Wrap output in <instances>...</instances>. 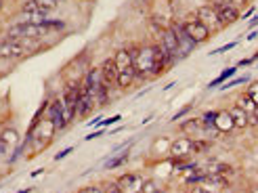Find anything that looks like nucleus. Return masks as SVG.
I'll return each instance as SVG.
<instances>
[{"mask_svg": "<svg viewBox=\"0 0 258 193\" xmlns=\"http://www.w3.org/2000/svg\"><path fill=\"white\" fill-rule=\"evenodd\" d=\"M131 59H133V68L137 72L139 78H153V70H156V61H153V48L151 44H131Z\"/></svg>", "mask_w": 258, "mask_h": 193, "instance_id": "obj_1", "label": "nucleus"}, {"mask_svg": "<svg viewBox=\"0 0 258 193\" xmlns=\"http://www.w3.org/2000/svg\"><path fill=\"white\" fill-rule=\"evenodd\" d=\"M25 135L32 137V143H34V147H36L34 153H40L44 147H48L50 143H53V139H55V135H57V128H55L53 120H50L48 115H46V118H42L40 122H38V126L34 128V131H28Z\"/></svg>", "mask_w": 258, "mask_h": 193, "instance_id": "obj_2", "label": "nucleus"}, {"mask_svg": "<svg viewBox=\"0 0 258 193\" xmlns=\"http://www.w3.org/2000/svg\"><path fill=\"white\" fill-rule=\"evenodd\" d=\"M46 115L53 120L57 133H63L74 122V118L70 115V111L66 107V101H63V97H57V99H53L48 103V105H46Z\"/></svg>", "mask_w": 258, "mask_h": 193, "instance_id": "obj_3", "label": "nucleus"}, {"mask_svg": "<svg viewBox=\"0 0 258 193\" xmlns=\"http://www.w3.org/2000/svg\"><path fill=\"white\" fill-rule=\"evenodd\" d=\"M180 23H183L185 34H187L196 44H204V42H208V40H210L212 32L206 28V25H204L196 15H193V17H187L185 21H180Z\"/></svg>", "mask_w": 258, "mask_h": 193, "instance_id": "obj_4", "label": "nucleus"}, {"mask_svg": "<svg viewBox=\"0 0 258 193\" xmlns=\"http://www.w3.org/2000/svg\"><path fill=\"white\" fill-rule=\"evenodd\" d=\"M208 5H212V7L216 9L218 19H221L223 28H229V25H233V23L241 17L237 5H227V3H221V0H212V3H208Z\"/></svg>", "mask_w": 258, "mask_h": 193, "instance_id": "obj_5", "label": "nucleus"}, {"mask_svg": "<svg viewBox=\"0 0 258 193\" xmlns=\"http://www.w3.org/2000/svg\"><path fill=\"white\" fill-rule=\"evenodd\" d=\"M151 48H153V61H156V70H153V78H158L162 76L166 70H170L174 66L172 57L168 55V50H166L160 42H151Z\"/></svg>", "mask_w": 258, "mask_h": 193, "instance_id": "obj_6", "label": "nucleus"}, {"mask_svg": "<svg viewBox=\"0 0 258 193\" xmlns=\"http://www.w3.org/2000/svg\"><path fill=\"white\" fill-rule=\"evenodd\" d=\"M196 17H198L212 34H216V32L223 30L221 19H218V13H216V9H214L212 5H202V7L196 11Z\"/></svg>", "mask_w": 258, "mask_h": 193, "instance_id": "obj_7", "label": "nucleus"}, {"mask_svg": "<svg viewBox=\"0 0 258 193\" xmlns=\"http://www.w3.org/2000/svg\"><path fill=\"white\" fill-rule=\"evenodd\" d=\"M30 55V50L17 40H9V38L0 40V59H25Z\"/></svg>", "mask_w": 258, "mask_h": 193, "instance_id": "obj_8", "label": "nucleus"}, {"mask_svg": "<svg viewBox=\"0 0 258 193\" xmlns=\"http://www.w3.org/2000/svg\"><path fill=\"white\" fill-rule=\"evenodd\" d=\"M170 30H172V34H174V38H176V42H178V50H180V57H189L191 53H193V48H196L198 44L191 40V38L185 34V30H183V23L180 21H172L170 23Z\"/></svg>", "mask_w": 258, "mask_h": 193, "instance_id": "obj_9", "label": "nucleus"}, {"mask_svg": "<svg viewBox=\"0 0 258 193\" xmlns=\"http://www.w3.org/2000/svg\"><path fill=\"white\" fill-rule=\"evenodd\" d=\"M21 143L19 131L15 126H3L0 128V156H7L11 149H15Z\"/></svg>", "mask_w": 258, "mask_h": 193, "instance_id": "obj_10", "label": "nucleus"}, {"mask_svg": "<svg viewBox=\"0 0 258 193\" xmlns=\"http://www.w3.org/2000/svg\"><path fill=\"white\" fill-rule=\"evenodd\" d=\"M115 183L120 185L124 193H141L143 191V178L139 172H124L115 178Z\"/></svg>", "mask_w": 258, "mask_h": 193, "instance_id": "obj_11", "label": "nucleus"}, {"mask_svg": "<svg viewBox=\"0 0 258 193\" xmlns=\"http://www.w3.org/2000/svg\"><path fill=\"white\" fill-rule=\"evenodd\" d=\"M170 156L174 160H187L189 156H193V139L189 137H180L176 141H172V145H170Z\"/></svg>", "mask_w": 258, "mask_h": 193, "instance_id": "obj_12", "label": "nucleus"}, {"mask_svg": "<svg viewBox=\"0 0 258 193\" xmlns=\"http://www.w3.org/2000/svg\"><path fill=\"white\" fill-rule=\"evenodd\" d=\"M118 74H120V70L115 68V63H113V59H111V57L101 63V76H103V82H105L109 88H115V82H118Z\"/></svg>", "mask_w": 258, "mask_h": 193, "instance_id": "obj_13", "label": "nucleus"}, {"mask_svg": "<svg viewBox=\"0 0 258 193\" xmlns=\"http://www.w3.org/2000/svg\"><path fill=\"white\" fill-rule=\"evenodd\" d=\"M214 128H216V131L221 133V135H229V133H233V131H235V124H233V120H231L229 109H221V111H216Z\"/></svg>", "mask_w": 258, "mask_h": 193, "instance_id": "obj_14", "label": "nucleus"}, {"mask_svg": "<svg viewBox=\"0 0 258 193\" xmlns=\"http://www.w3.org/2000/svg\"><path fill=\"white\" fill-rule=\"evenodd\" d=\"M178 131H183V135L185 137H200L202 133H204V124H202V118H187V120H183L180 122V126H178Z\"/></svg>", "mask_w": 258, "mask_h": 193, "instance_id": "obj_15", "label": "nucleus"}, {"mask_svg": "<svg viewBox=\"0 0 258 193\" xmlns=\"http://www.w3.org/2000/svg\"><path fill=\"white\" fill-rule=\"evenodd\" d=\"M113 63H115V68H118L120 72L128 70V68H133V59H131V50H128V46H120L118 50L113 53Z\"/></svg>", "mask_w": 258, "mask_h": 193, "instance_id": "obj_16", "label": "nucleus"}, {"mask_svg": "<svg viewBox=\"0 0 258 193\" xmlns=\"http://www.w3.org/2000/svg\"><path fill=\"white\" fill-rule=\"evenodd\" d=\"M137 78H139V76H137L135 68H128V70H124V72L118 74V82H115V88H118V91H128V88L135 84Z\"/></svg>", "mask_w": 258, "mask_h": 193, "instance_id": "obj_17", "label": "nucleus"}, {"mask_svg": "<svg viewBox=\"0 0 258 193\" xmlns=\"http://www.w3.org/2000/svg\"><path fill=\"white\" fill-rule=\"evenodd\" d=\"M170 145H172V141L170 139H156L153 141V145H151V158H164V156H170Z\"/></svg>", "mask_w": 258, "mask_h": 193, "instance_id": "obj_18", "label": "nucleus"}, {"mask_svg": "<svg viewBox=\"0 0 258 193\" xmlns=\"http://www.w3.org/2000/svg\"><path fill=\"white\" fill-rule=\"evenodd\" d=\"M206 176H212V174H231L233 168H231L229 164H223V162H208V166H204L200 168Z\"/></svg>", "mask_w": 258, "mask_h": 193, "instance_id": "obj_19", "label": "nucleus"}, {"mask_svg": "<svg viewBox=\"0 0 258 193\" xmlns=\"http://www.w3.org/2000/svg\"><path fill=\"white\" fill-rule=\"evenodd\" d=\"M229 113H231V120H233V124H235L237 131H243V128H248V113L243 111V109H239L237 105H233V107L229 109Z\"/></svg>", "mask_w": 258, "mask_h": 193, "instance_id": "obj_20", "label": "nucleus"}, {"mask_svg": "<svg viewBox=\"0 0 258 193\" xmlns=\"http://www.w3.org/2000/svg\"><path fill=\"white\" fill-rule=\"evenodd\" d=\"M235 105H237L239 109H243L246 113H252V115H256V113H258V105H256V103H254L246 93L239 95V97L235 99Z\"/></svg>", "mask_w": 258, "mask_h": 193, "instance_id": "obj_21", "label": "nucleus"}, {"mask_svg": "<svg viewBox=\"0 0 258 193\" xmlns=\"http://www.w3.org/2000/svg\"><path fill=\"white\" fill-rule=\"evenodd\" d=\"M128 156H131V153H128V151H122L120 156H113V158H109V160H107V164H105V168H107V170L120 168L122 164H126V162H128Z\"/></svg>", "mask_w": 258, "mask_h": 193, "instance_id": "obj_22", "label": "nucleus"}, {"mask_svg": "<svg viewBox=\"0 0 258 193\" xmlns=\"http://www.w3.org/2000/svg\"><path fill=\"white\" fill-rule=\"evenodd\" d=\"M48 17L50 15H46V13H32V15H21V21H28L32 25H44Z\"/></svg>", "mask_w": 258, "mask_h": 193, "instance_id": "obj_23", "label": "nucleus"}, {"mask_svg": "<svg viewBox=\"0 0 258 193\" xmlns=\"http://www.w3.org/2000/svg\"><path fill=\"white\" fill-rule=\"evenodd\" d=\"M36 5H38V11L46 13V15H50V13H55L59 9L57 0H36Z\"/></svg>", "mask_w": 258, "mask_h": 193, "instance_id": "obj_24", "label": "nucleus"}, {"mask_svg": "<svg viewBox=\"0 0 258 193\" xmlns=\"http://www.w3.org/2000/svg\"><path fill=\"white\" fill-rule=\"evenodd\" d=\"M141 193H166V191L162 189V185L156 178H143V191Z\"/></svg>", "mask_w": 258, "mask_h": 193, "instance_id": "obj_25", "label": "nucleus"}, {"mask_svg": "<svg viewBox=\"0 0 258 193\" xmlns=\"http://www.w3.org/2000/svg\"><path fill=\"white\" fill-rule=\"evenodd\" d=\"M235 72H237V68H227V70H225L221 76H216V78H214V80H212L208 86H210V88H214V86H221V84H225V80H227V78H233Z\"/></svg>", "mask_w": 258, "mask_h": 193, "instance_id": "obj_26", "label": "nucleus"}, {"mask_svg": "<svg viewBox=\"0 0 258 193\" xmlns=\"http://www.w3.org/2000/svg\"><path fill=\"white\" fill-rule=\"evenodd\" d=\"M19 13L21 15H32V13H40V11H38L36 0H23L21 7H19Z\"/></svg>", "mask_w": 258, "mask_h": 193, "instance_id": "obj_27", "label": "nucleus"}, {"mask_svg": "<svg viewBox=\"0 0 258 193\" xmlns=\"http://www.w3.org/2000/svg\"><path fill=\"white\" fill-rule=\"evenodd\" d=\"M44 28L48 30V32H61V30H66V23L63 21H59V19H46V23H44Z\"/></svg>", "mask_w": 258, "mask_h": 193, "instance_id": "obj_28", "label": "nucleus"}, {"mask_svg": "<svg viewBox=\"0 0 258 193\" xmlns=\"http://www.w3.org/2000/svg\"><path fill=\"white\" fill-rule=\"evenodd\" d=\"M210 149V143L204 139H193V153H206Z\"/></svg>", "mask_w": 258, "mask_h": 193, "instance_id": "obj_29", "label": "nucleus"}, {"mask_svg": "<svg viewBox=\"0 0 258 193\" xmlns=\"http://www.w3.org/2000/svg\"><path fill=\"white\" fill-rule=\"evenodd\" d=\"M246 95H248V97L256 103V105H258V80H254V82H250V84H248Z\"/></svg>", "mask_w": 258, "mask_h": 193, "instance_id": "obj_30", "label": "nucleus"}, {"mask_svg": "<svg viewBox=\"0 0 258 193\" xmlns=\"http://www.w3.org/2000/svg\"><path fill=\"white\" fill-rule=\"evenodd\" d=\"M101 187H103V193H124V191L120 189V185H118V183H115V181H109V183H103Z\"/></svg>", "mask_w": 258, "mask_h": 193, "instance_id": "obj_31", "label": "nucleus"}, {"mask_svg": "<svg viewBox=\"0 0 258 193\" xmlns=\"http://www.w3.org/2000/svg\"><path fill=\"white\" fill-rule=\"evenodd\" d=\"M76 193H103V187L101 185H84V187H80Z\"/></svg>", "mask_w": 258, "mask_h": 193, "instance_id": "obj_32", "label": "nucleus"}, {"mask_svg": "<svg viewBox=\"0 0 258 193\" xmlns=\"http://www.w3.org/2000/svg\"><path fill=\"white\" fill-rule=\"evenodd\" d=\"M191 109H193V103H187V105H185L183 109H178V111L172 115V120H180V118H185V115H187Z\"/></svg>", "mask_w": 258, "mask_h": 193, "instance_id": "obj_33", "label": "nucleus"}, {"mask_svg": "<svg viewBox=\"0 0 258 193\" xmlns=\"http://www.w3.org/2000/svg\"><path fill=\"white\" fill-rule=\"evenodd\" d=\"M120 120H122V115H120V113H115L113 118H105V120H101V122H99V126H101V128H105V126H111L113 122H120Z\"/></svg>", "mask_w": 258, "mask_h": 193, "instance_id": "obj_34", "label": "nucleus"}, {"mask_svg": "<svg viewBox=\"0 0 258 193\" xmlns=\"http://www.w3.org/2000/svg\"><path fill=\"white\" fill-rule=\"evenodd\" d=\"M233 46H237V42H227L225 46H221L218 50H212L210 55H218V53H225V50H229V48H233Z\"/></svg>", "mask_w": 258, "mask_h": 193, "instance_id": "obj_35", "label": "nucleus"}, {"mask_svg": "<svg viewBox=\"0 0 258 193\" xmlns=\"http://www.w3.org/2000/svg\"><path fill=\"white\" fill-rule=\"evenodd\" d=\"M74 151V147H68V149H63V151H59L57 156H55V162H59V160H63V158H68L70 153Z\"/></svg>", "mask_w": 258, "mask_h": 193, "instance_id": "obj_36", "label": "nucleus"}, {"mask_svg": "<svg viewBox=\"0 0 258 193\" xmlns=\"http://www.w3.org/2000/svg\"><path fill=\"white\" fill-rule=\"evenodd\" d=\"M103 133H105V131H95V133H90V135L86 137V141H93V139H97V137H101Z\"/></svg>", "mask_w": 258, "mask_h": 193, "instance_id": "obj_37", "label": "nucleus"}, {"mask_svg": "<svg viewBox=\"0 0 258 193\" xmlns=\"http://www.w3.org/2000/svg\"><path fill=\"white\" fill-rule=\"evenodd\" d=\"M42 172H44V168H38V170H34V172L30 174V176H32V178H36V176H40Z\"/></svg>", "mask_w": 258, "mask_h": 193, "instance_id": "obj_38", "label": "nucleus"}, {"mask_svg": "<svg viewBox=\"0 0 258 193\" xmlns=\"http://www.w3.org/2000/svg\"><path fill=\"white\" fill-rule=\"evenodd\" d=\"M221 3H227V5H237V0H221Z\"/></svg>", "mask_w": 258, "mask_h": 193, "instance_id": "obj_39", "label": "nucleus"}, {"mask_svg": "<svg viewBox=\"0 0 258 193\" xmlns=\"http://www.w3.org/2000/svg\"><path fill=\"white\" fill-rule=\"evenodd\" d=\"M3 9H5V0H0V13H3Z\"/></svg>", "mask_w": 258, "mask_h": 193, "instance_id": "obj_40", "label": "nucleus"}, {"mask_svg": "<svg viewBox=\"0 0 258 193\" xmlns=\"http://www.w3.org/2000/svg\"><path fill=\"white\" fill-rule=\"evenodd\" d=\"M17 193H30V189H21V191H17Z\"/></svg>", "mask_w": 258, "mask_h": 193, "instance_id": "obj_41", "label": "nucleus"}, {"mask_svg": "<svg viewBox=\"0 0 258 193\" xmlns=\"http://www.w3.org/2000/svg\"><path fill=\"white\" fill-rule=\"evenodd\" d=\"M57 3H59V5H61V3H66V0H57Z\"/></svg>", "mask_w": 258, "mask_h": 193, "instance_id": "obj_42", "label": "nucleus"}, {"mask_svg": "<svg viewBox=\"0 0 258 193\" xmlns=\"http://www.w3.org/2000/svg\"><path fill=\"white\" fill-rule=\"evenodd\" d=\"M256 115H258V113H256Z\"/></svg>", "mask_w": 258, "mask_h": 193, "instance_id": "obj_43", "label": "nucleus"}]
</instances>
